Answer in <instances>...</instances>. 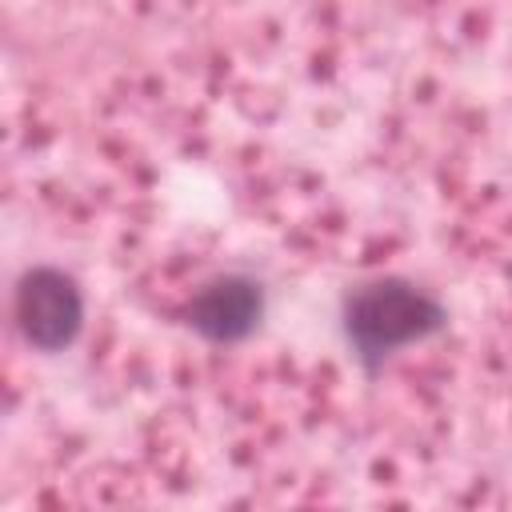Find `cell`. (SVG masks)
I'll return each instance as SVG.
<instances>
[{"mask_svg": "<svg viewBox=\"0 0 512 512\" xmlns=\"http://www.w3.org/2000/svg\"><path fill=\"white\" fill-rule=\"evenodd\" d=\"M440 328H444L440 300L396 276L368 280L344 300V332L364 364H380L392 352L428 340Z\"/></svg>", "mask_w": 512, "mask_h": 512, "instance_id": "1", "label": "cell"}, {"mask_svg": "<svg viewBox=\"0 0 512 512\" xmlns=\"http://www.w3.org/2000/svg\"><path fill=\"white\" fill-rule=\"evenodd\" d=\"M16 324L28 344L56 352L76 340L84 324V300L72 276L60 268H32L16 284Z\"/></svg>", "mask_w": 512, "mask_h": 512, "instance_id": "2", "label": "cell"}, {"mask_svg": "<svg viewBox=\"0 0 512 512\" xmlns=\"http://www.w3.org/2000/svg\"><path fill=\"white\" fill-rule=\"evenodd\" d=\"M260 312H264V292H260L256 280H248V276H220V280L204 284L192 296L184 316H188V324L204 340L232 344V340H244L260 324Z\"/></svg>", "mask_w": 512, "mask_h": 512, "instance_id": "3", "label": "cell"}]
</instances>
